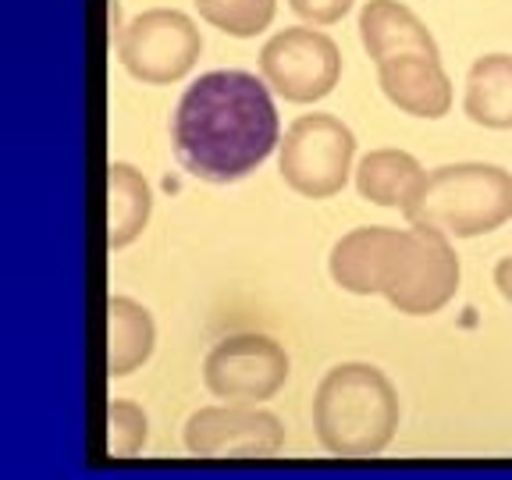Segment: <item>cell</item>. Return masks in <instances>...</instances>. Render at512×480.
Returning <instances> with one entry per match:
<instances>
[{"mask_svg":"<svg viewBox=\"0 0 512 480\" xmlns=\"http://www.w3.org/2000/svg\"><path fill=\"white\" fill-rule=\"evenodd\" d=\"M377 82L399 111L441 118L452 107V82L438 54H395L377 61Z\"/></svg>","mask_w":512,"mask_h":480,"instance_id":"11","label":"cell"},{"mask_svg":"<svg viewBox=\"0 0 512 480\" xmlns=\"http://www.w3.org/2000/svg\"><path fill=\"white\" fill-rule=\"evenodd\" d=\"M107 424H111V438H107V448L111 456H136L146 441V416L143 409H136L132 402H111L107 409Z\"/></svg>","mask_w":512,"mask_h":480,"instance_id":"18","label":"cell"},{"mask_svg":"<svg viewBox=\"0 0 512 480\" xmlns=\"http://www.w3.org/2000/svg\"><path fill=\"white\" fill-rule=\"evenodd\" d=\"M107 196H111V207H107V246L121 249L146 228L150 185L128 164H111L107 168Z\"/></svg>","mask_w":512,"mask_h":480,"instance_id":"16","label":"cell"},{"mask_svg":"<svg viewBox=\"0 0 512 480\" xmlns=\"http://www.w3.org/2000/svg\"><path fill=\"white\" fill-rule=\"evenodd\" d=\"M356 189L363 200L377 203V207L409 210L420 203L427 189V175L420 168V160L406 150H370L356 168Z\"/></svg>","mask_w":512,"mask_h":480,"instance_id":"12","label":"cell"},{"mask_svg":"<svg viewBox=\"0 0 512 480\" xmlns=\"http://www.w3.org/2000/svg\"><path fill=\"white\" fill-rule=\"evenodd\" d=\"M463 111L473 125L512 128V54H484L473 61Z\"/></svg>","mask_w":512,"mask_h":480,"instance_id":"14","label":"cell"},{"mask_svg":"<svg viewBox=\"0 0 512 480\" xmlns=\"http://www.w3.org/2000/svg\"><path fill=\"white\" fill-rule=\"evenodd\" d=\"M288 377V356L274 338L232 335L217 342L203 360V381L217 399L260 402L271 399Z\"/></svg>","mask_w":512,"mask_h":480,"instance_id":"7","label":"cell"},{"mask_svg":"<svg viewBox=\"0 0 512 480\" xmlns=\"http://www.w3.org/2000/svg\"><path fill=\"white\" fill-rule=\"evenodd\" d=\"M153 352V320L139 303L111 296L107 303V370L125 377Z\"/></svg>","mask_w":512,"mask_h":480,"instance_id":"15","label":"cell"},{"mask_svg":"<svg viewBox=\"0 0 512 480\" xmlns=\"http://www.w3.org/2000/svg\"><path fill=\"white\" fill-rule=\"evenodd\" d=\"M360 40L377 61L395 54H438L431 32L399 0H367L360 11Z\"/></svg>","mask_w":512,"mask_h":480,"instance_id":"13","label":"cell"},{"mask_svg":"<svg viewBox=\"0 0 512 480\" xmlns=\"http://www.w3.org/2000/svg\"><path fill=\"white\" fill-rule=\"evenodd\" d=\"M175 157L203 182H239L278 146V111L267 86L239 68L207 72L182 93L171 118Z\"/></svg>","mask_w":512,"mask_h":480,"instance_id":"1","label":"cell"},{"mask_svg":"<svg viewBox=\"0 0 512 480\" xmlns=\"http://www.w3.org/2000/svg\"><path fill=\"white\" fill-rule=\"evenodd\" d=\"M260 72L267 86L288 104H313L335 89L342 75V54L328 32L292 25L274 32L260 50Z\"/></svg>","mask_w":512,"mask_h":480,"instance_id":"6","label":"cell"},{"mask_svg":"<svg viewBox=\"0 0 512 480\" xmlns=\"http://www.w3.org/2000/svg\"><path fill=\"white\" fill-rule=\"evenodd\" d=\"M313 427L331 456H377L399 427V395L370 363H342L317 384Z\"/></svg>","mask_w":512,"mask_h":480,"instance_id":"2","label":"cell"},{"mask_svg":"<svg viewBox=\"0 0 512 480\" xmlns=\"http://www.w3.org/2000/svg\"><path fill=\"white\" fill-rule=\"evenodd\" d=\"M185 445L192 456L207 459H267L278 456L285 445L278 416L246 406H214L200 409L185 427Z\"/></svg>","mask_w":512,"mask_h":480,"instance_id":"9","label":"cell"},{"mask_svg":"<svg viewBox=\"0 0 512 480\" xmlns=\"http://www.w3.org/2000/svg\"><path fill=\"white\" fill-rule=\"evenodd\" d=\"M200 50V29L182 11H143L118 32V57L125 72L150 86H168L189 75Z\"/></svg>","mask_w":512,"mask_h":480,"instance_id":"5","label":"cell"},{"mask_svg":"<svg viewBox=\"0 0 512 480\" xmlns=\"http://www.w3.org/2000/svg\"><path fill=\"white\" fill-rule=\"evenodd\" d=\"M288 8L313 25H331L338 18H345V11L352 8V0H288Z\"/></svg>","mask_w":512,"mask_h":480,"instance_id":"19","label":"cell"},{"mask_svg":"<svg viewBox=\"0 0 512 480\" xmlns=\"http://www.w3.org/2000/svg\"><path fill=\"white\" fill-rule=\"evenodd\" d=\"M356 139L331 114H303L281 139V178L306 200H328L349 178Z\"/></svg>","mask_w":512,"mask_h":480,"instance_id":"4","label":"cell"},{"mask_svg":"<svg viewBox=\"0 0 512 480\" xmlns=\"http://www.w3.org/2000/svg\"><path fill=\"white\" fill-rule=\"evenodd\" d=\"M495 285H498V292L505 296V303H512V256L498 260V267H495Z\"/></svg>","mask_w":512,"mask_h":480,"instance_id":"20","label":"cell"},{"mask_svg":"<svg viewBox=\"0 0 512 480\" xmlns=\"http://www.w3.org/2000/svg\"><path fill=\"white\" fill-rule=\"evenodd\" d=\"M409 249V228L367 224L331 249V278L352 296H388Z\"/></svg>","mask_w":512,"mask_h":480,"instance_id":"10","label":"cell"},{"mask_svg":"<svg viewBox=\"0 0 512 480\" xmlns=\"http://www.w3.org/2000/svg\"><path fill=\"white\" fill-rule=\"evenodd\" d=\"M196 8L210 25L239 40L264 32L274 18V0H196Z\"/></svg>","mask_w":512,"mask_h":480,"instance_id":"17","label":"cell"},{"mask_svg":"<svg viewBox=\"0 0 512 480\" xmlns=\"http://www.w3.org/2000/svg\"><path fill=\"white\" fill-rule=\"evenodd\" d=\"M459 288V256L448 246V235L438 228L413 224L409 228V249L399 267L388 303L409 317H431L441 306L452 303Z\"/></svg>","mask_w":512,"mask_h":480,"instance_id":"8","label":"cell"},{"mask_svg":"<svg viewBox=\"0 0 512 480\" xmlns=\"http://www.w3.org/2000/svg\"><path fill=\"white\" fill-rule=\"evenodd\" d=\"M409 224L473 239L502 228L512 217V175L495 164H448L427 175V189Z\"/></svg>","mask_w":512,"mask_h":480,"instance_id":"3","label":"cell"}]
</instances>
